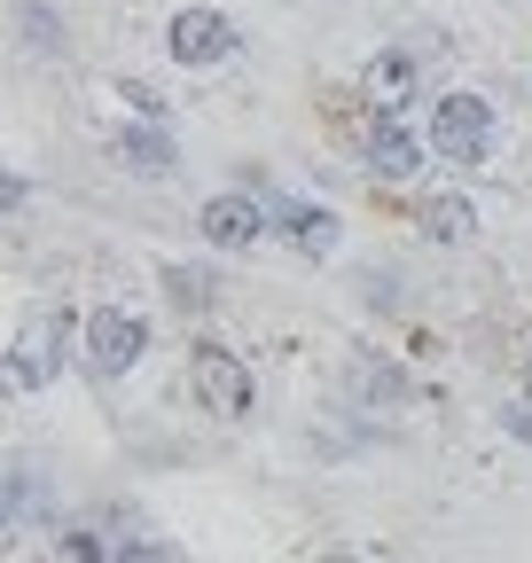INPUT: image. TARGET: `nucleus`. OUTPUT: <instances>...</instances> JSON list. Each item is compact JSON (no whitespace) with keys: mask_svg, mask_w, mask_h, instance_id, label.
I'll return each instance as SVG.
<instances>
[{"mask_svg":"<svg viewBox=\"0 0 532 563\" xmlns=\"http://www.w3.org/2000/svg\"><path fill=\"white\" fill-rule=\"evenodd\" d=\"M423 133H431V157H439V165L478 173V165H494L501 118H494V102H486V95H470V87H446V95H431Z\"/></svg>","mask_w":532,"mask_h":563,"instance_id":"f257e3e1","label":"nucleus"},{"mask_svg":"<svg viewBox=\"0 0 532 563\" xmlns=\"http://www.w3.org/2000/svg\"><path fill=\"white\" fill-rule=\"evenodd\" d=\"M415 102H431V40L415 47H384L361 63V110L376 118H408Z\"/></svg>","mask_w":532,"mask_h":563,"instance_id":"f03ea898","label":"nucleus"},{"mask_svg":"<svg viewBox=\"0 0 532 563\" xmlns=\"http://www.w3.org/2000/svg\"><path fill=\"white\" fill-rule=\"evenodd\" d=\"M188 391H196V407H212L220 422H243L251 415V361L235 344H220V336H196L188 344Z\"/></svg>","mask_w":532,"mask_h":563,"instance_id":"7ed1b4c3","label":"nucleus"},{"mask_svg":"<svg viewBox=\"0 0 532 563\" xmlns=\"http://www.w3.org/2000/svg\"><path fill=\"white\" fill-rule=\"evenodd\" d=\"M423 165H431V133H415L408 118H376L368 110V125H361V173L376 188H415Z\"/></svg>","mask_w":532,"mask_h":563,"instance_id":"20e7f679","label":"nucleus"},{"mask_svg":"<svg viewBox=\"0 0 532 563\" xmlns=\"http://www.w3.org/2000/svg\"><path fill=\"white\" fill-rule=\"evenodd\" d=\"M204 243L212 251H251V243H266L275 235V188L266 180H243V188H220L212 203H204Z\"/></svg>","mask_w":532,"mask_h":563,"instance_id":"39448f33","label":"nucleus"},{"mask_svg":"<svg viewBox=\"0 0 532 563\" xmlns=\"http://www.w3.org/2000/svg\"><path fill=\"white\" fill-rule=\"evenodd\" d=\"M79 352H87V368H95L102 384H118L125 368H142V352H149V313H125V306H102V313H87V336H79Z\"/></svg>","mask_w":532,"mask_h":563,"instance_id":"423d86ee","label":"nucleus"},{"mask_svg":"<svg viewBox=\"0 0 532 563\" xmlns=\"http://www.w3.org/2000/svg\"><path fill=\"white\" fill-rule=\"evenodd\" d=\"M235 47H243V32H235L228 9H180V16L165 24V55H173L180 70H212V63H228Z\"/></svg>","mask_w":532,"mask_h":563,"instance_id":"0eeeda50","label":"nucleus"},{"mask_svg":"<svg viewBox=\"0 0 532 563\" xmlns=\"http://www.w3.org/2000/svg\"><path fill=\"white\" fill-rule=\"evenodd\" d=\"M71 336H87V321H71V306H63V313H40V321L16 336V352H9V384H16V391H40V384L63 368Z\"/></svg>","mask_w":532,"mask_h":563,"instance_id":"6e6552de","label":"nucleus"},{"mask_svg":"<svg viewBox=\"0 0 532 563\" xmlns=\"http://www.w3.org/2000/svg\"><path fill=\"white\" fill-rule=\"evenodd\" d=\"M110 165H118V173H133V180H173L180 150H173V133H165V125L125 118V125L110 133Z\"/></svg>","mask_w":532,"mask_h":563,"instance_id":"1a4fd4ad","label":"nucleus"},{"mask_svg":"<svg viewBox=\"0 0 532 563\" xmlns=\"http://www.w3.org/2000/svg\"><path fill=\"white\" fill-rule=\"evenodd\" d=\"M275 235H282L298 258H329L345 228H337V211L313 203V196H275Z\"/></svg>","mask_w":532,"mask_h":563,"instance_id":"9d476101","label":"nucleus"},{"mask_svg":"<svg viewBox=\"0 0 532 563\" xmlns=\"http://www.w3.org/2000/svg\"><path fill=\"white\" fill-rule=\"evenodd\" d=\"M345 391H353L361 407H408V399H415L408 368H399V361H384V352H353V368H345Z\"/></svg>","mask_w":532,"mask_h":563,"instance_id":"9b49d317","label":"nucleus"},{"mask_svg":"<svg viewBox=\"0 0 532 563\" xmlns=\"http://www.w3.org/2000/svg\"><path fill=\"white\" fill-rule=\"evenodd\" d=\"M415 228H423V243H470L478 211H470V196H454V188H431V196L415 203Z\"/></svg>","mask_w":532,"mask_h":563,"instance_id":"f8f14e48","label":"nucleus"},{"mask_svg":"<svg viewBox=\"0 0 532 563\" xmlns=\"http://www.w3.org/2000/svg\"><path fill=\"white\" fill-rule=\"evenodd\" d=\"M157 282H165V306H173L180 321H204V313L220 306V274H212V266H165Z\"/></svg>","mask_w":532,"mask_h":563,"instance_id":"ddd939ff","label":"nucleus"},{"mask_svg":"<svg viewBox=\"0 0 532 563\" xmlns=\"http://www.w3.org/2000/svg\"><path fill=\"white\" fill-rule=\"evenodd\" d=\"M16 24H24V55H40V63H55L63 47H71V32H63V16L47 9V0H24Z\"/></svg>","mask_w":532,"mask_h":563,"instance_id":"4468645a","label":"nucleus"},{"mask_svg":"<svg viewBox=\"0 0 532 563\" xmlns=\"http://www.w3.org/2000/svg\"><path fill=\"white\" fill-rule=\"evenodd\" d=\"M55 563H118V540L95 525H55Z\"/></svg>","mask_w":532,"mask_h":563,"instance_id":"2eb2a0df","label":"nucleus"},{"mask_svg":"<svg viewBox=\"0 0 532 563\" xmlns=\"http://www.w3.org/2000/svg\"><path fill=\"white\" fill-rule=\"evenodd\" d=\"M110 540H118V563H173V548H165V540H149V532H133V517H125V525H118Z\"/></svg>","mask_w":532,"mask_h":563,"instance_id":"dca6fc26","label":"nucleus"},{"mask_svg":"<svg viewBox=\"0 0 532 563\" xmlns=\"http://www.w3.org/2000/svg\"><path fill=\"white\" fill-rule=\"evenodd\" d=\"M118 95H125V110H133V118H142V125H165V118H173V102H165V95H157L149 79H125Z\"/></svg>","mask_w":532,"mask_h":563,"instance_id":"f3484780","label":"nucleus"},{"mask_svg":"<svg viewBox=\"0 0 532 563\" xmlns=\"http://www.w3.org/2000/svg\"><path fill=\"white\" fill-rule=\"evenodd\" d=\"M501 431H509L517 446H532V384H524V391H517V399L501 407Z\"/></svg>","mask_w":532,"mask_h":563,"instance_id":"a211bd4d","label":"nucleus"},{"mask_svg":"<svg viewBox=\"0 0 532 563\" xmlns=\"http://www.w3.org/2000/svg\"><path fill=\"white\" fill-rule=\"evenodd\" d=\"M368 306H399V274H368Z\"/></svg>","mask_w":532,"mask_h":563,"instance_id":"6ab92c4d","label":"nucleus"},{"mask_svg":"<svg viewBox=\"0 0 532 563\" xmlns=\"http://www.w3.org/2000/svg\"><path fill=\"white\" fill-rule=\"evenodd\" d=\"M321 563H353V555H321Z\"/></svg>","mask_w":532,"mask_h":563,"instance_id":"aec40b11","label":"nucleus"}]
</instances>
